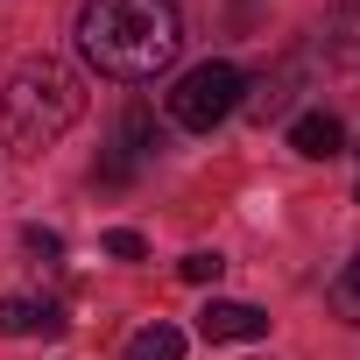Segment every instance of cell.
<instances>
[{
    "label": "cell",
    "instance_id": "cell-1",
    "mask_svg": "<svg viewBox=\"0 0 360 360\" xmlns=\"http://www.w3.org/2000/svg\"><path fill=\"white\" fill-rule=\"evenodd\" d=\"M176 50H184L176 0H85V15H78V57L99 78L148 85L176 64Z\"/></svg>",
    "mask_w": 360,
    "mask_h": 360
},
{
    "label": "cell",
    "instance_id": "cell-12",
    "mask_svg": "<svg viewBox=\"0 0 360 360\" xmlns=\"http://www.w3.org/2000/svg\"><path fill=\"white\" fill-rule=\"evenodd\" d=\"M22 248H29L36 262H57V255H64V240H57L50 226H29V233H22Z\"/></svg>",
    "mask_w": 360,
    "mask_h": 360
},
{
    "label": "cell",
    "instance_id": "cell-4",
    "mask_svg": "<svg viewBox=\"0 0 360 360\" xmlns=\"http://www.w3.org/2000/svg\"><path fill=\"white\" fill-rule=\"evenodd\" d=\"M198 332H205L212 346H226V339H262V332H269V311H255V304H240V297H212V304L198 311Z\"/></svg>",
    "mask_w": 360,
    "mask_h": 360
},
{
    "label": "cell",
    "instance_id": "cell-8",
    "mask_svg": "<svg viewBox=\"0 0 360 360\" xmlns=\"http://www.w3.org/2000/svg\"><path fill=\"white\" fill-rule=\"evenodd\" d=\"M127 162H141V155H155V113L148 106H127L120 113V141H113Z\"/></svg>",
    "mask_w": 360,
    "mask_h": 360
},
{
    "label": "cell",
    "instance_id": "cell-10",
    "mask_svg": "<svg viewBox=\"0 0 360 360\" xmlns=\"http://www.w3.org/2000/svg\"><path fill=\"white\" fill-rule=\"evenodd\" d=\"M219 269H226V262H219L212 248H191L184 262H176V276H184V283H219Z\"/></svg>",
    "mask_w": 360,
    "mask_h": 360
},
{
    "label": "cell",
    "instance_id": "cell-7",
    "mask_svg": "<svg viewBox=\"0 0 360 360\" xmlns=\"http://www.w3.org/2000/svg\"><path fill=\"white\" fill-rule=\"evenodd\" d=\"M127 360H184V332H176V325H141L134 339H127Z\"/></svg>",
    "mask_w": 360,
    "mask_h": 360
},
{
    "label": "cell",
    "instance_id": "cell-11",
    "mask_svg": "<svg viewBox=\"0 0 360 360\" xmlns=\"http://www.w3.org/2000/svg\"><path fill=\"white\" fill-rule=\"evenodd\" d=\"M106 255H113V262H141V255H148V240H141L134 226H113V233H106Z\"/></svg>",
    "mask_w": 360,
    "mask_h": 360
},
{
    "label": "cell",
    "instance_id": "cell-2",
    "mask_svg": "<svg viewBox=\"0 0 360 360\" xmlns=\"http://www.w3.org/2000/svg\"><path fill=\"white\" fill-rule=\"evenodd\" d=\"M78 113H85V85L57 57H29V64L8 71V85H0V141L22 148V155L64 141Z\"/></svg>",
    "mask_w": 360,
    "mask_h": 360
},
{
    "label": "cell",
    "instance_id": "cell-6",
    "mask_svg": "<svg viewBox=\"0 0 360 360\" xmlns=\"http://www.w3.org/2000/svg\"><path fill=\"white\" fill-rule=\"evenodd\" d=\"M0 332H8V339L64 332V311H57V304H43V297H0Z\"/></svg>",
    "mask_w": 360,
    "mask_h": 360
},
{
    "label": "cell",
    "instance_id": "cell-9",
    "mask_svg": "<svg viewBox=\"0 0 360 360\" xmlns=\"http://www.w3.org/2000/svg\"><path fill=\"white\" fill-rule=\"evenodd\" d=\"M332 311H339L346 325H360V255L339 269V283H332Z\"/></svg>",
    "mask_w": 360,
    "mask_h": 360
},
{
    "label": "cell",
    "instance_id": "cell-5",
    "mask_svg": "<svg viewBox=\"0 0 360 360\" xmlns=\"http://www.w3.org/2000/svg\"><path fill=\"white\" fill-rule=\"evenodd\" d=\"M290 148L311 155V162H332V155H346V127L332 113H297L290 120Z\"/></svg>",
    "mask_w": 360,
    "mask_h": 360
},
{
    "label": "cell",
    "instance_id": "cell-13",
    "mask_svg": "<svg viewBox=\"0 0 360 360\" xmlns=\"http://www.w3.org/2000/svg\"><path fill=\"white\" fill-rule=\"evenodd\" d=\"M353 198H360V191H353Z\"/></svg>",
    "mask_w": 360,
    "mask_h": 360
},
{
    "label": "cell",
    "instance_id": "cell-3",
    "mask_svg": "<svg viewBox=\"0 0 360 360\" xmlns=\"http://www.w3.org/2000/svg\"><path fill=\"white\" fill-rule=\"evenodd\" d=\"M240 99H248V78L233 71V64H219V57H205V64H191L184 78L169 85V120L184 127V134H212L226 113H240Z\"/></svg>",
    "mask_w": 360,
    "mask_h": 360
}]
</instances>
